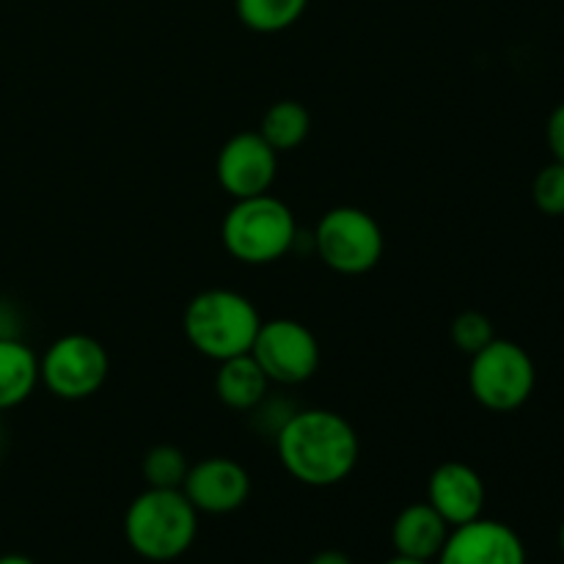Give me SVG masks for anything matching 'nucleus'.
Returning a JSON list of instances; mask_svg holds the SVG:
<instances>
[{"label": "nucleus", "mask_w": 564, "mask_h": 564, "mask_svg": "<svg viewBox=\"0 0 564 564\" xmlns=\"http://www.w3.org/2000/svg\"><path fill=\"white\" fill-rule=\"evenodd\" d=\"M187 471H191L187 457L182 455L176 446H154V449H149L147 457H143V477H147L149 488L182 490Z\"/></svg>", "instance_id": "nucleus-18"}, {"label": "nucleus", "mask_w": 564, "mask_h": 564, "mask_svg": "<svg viewBox=\"0 0 564 564\" xmlns=\"http://www.w3.org/2000/svg\"><path fill=\"white\" fill-rule=\"evenodd\" d=\"M314 251L336 273L361 275L383 253V231L372 215L356 207L330 209L314 231Z\"/></svg>", "instance_id": "nucleus-6"}, {"label": "nucleus", "mask_w": 564, "mask_h": 564, "mask_svg": "<svg viewBox=\"0 0 564 564\" xmlns=\"http://www.w3.org/2000/svg\"><path fill=\"white\" fill-rule=\"evenodd\" d=\"M308 130H312V119H308V110L301 102H275L273 108L264 113L262 130L259 135L275 149V152H290V149L301 147L306 141Z\"/></svg>", "instance_id": "nucleus-16"}, {"label": "nucleus", "mask_w": 564, "mask_h": 564, "mask_svg": "<svg viewBox=\"0 0 564 564\" xmlns=\"http://www.w3.org/2000/svg\"><path fill=\"white\" fill-rule=\"evenodd\" d=\"M438 564H527V549L516 529L477 518L455 527L441 549Z\"/></svg>", "instance_id": "nucleus-10"}, {"label": "nucleus", "mask_w": 564, "mask_h": 564, "mask_svg": "<svg viewBox=\"0 0 564 564\" xmlns=\"http://www.w3.org/2000/svg\"><path fill=\"white\" fill-rule=\"evenodd\" d=\"M198 510L182 490L149 488L130 505L124 534L130 549L149 562H174L193 545Z\"/></svg>", "instance_id": "nucleus-2"}, {"label": "nucleus", "mask_w": 564, "mask_h": 564, "mask_svg": "<svg viewBox=\"0 0 564 564\" xmlns=\"http://www.w3.org/2000/svg\"><path fill=\"white\" fill-rule=\"evenodd\" d=\"M279 169V152L259 132H240L218 154V180L235 198L268 193Z\"/></svg>", "instance_id": "nucleus-9"}, {"label": "nucleus", "mask_w": 564, "mask_h": 564, "mask_svg": "<svg viewBox=\"0 0 564 564\" xmlns=\"http://www.w3.org/2000/svg\"><path fill=\"white\" fill-rule=\"evenodd\" d=\"M268 383V375L262 372L257 358L251 352H242V356L220 361L215 391L224 400V405L235 408V411H251L264 400Z\"/></svg>", "instance_id": "nucleus-14"}, {"label": "nucleus", "mask_w": 564, "mask_h": 564, "mask_svg": "<svg viewBox=\"0 0 564 564\" xmlns=\"http://www.w3.org/2000/svg\"><path fill=\"white\" fill-rule=\"evenodd\" d=\"M182 494L187 496L198 512L207 516H229L246 505L251 494V477L240 463L229 457H209L196 463L182 482Z\"/></svg>", "instance_id": "nucleus-11"}, {"label": "nucleus", "mask_w": 564, "mask_h": 564, "mask_svg": "<svg viewBox=\"0 0 564 564\" xmlns=\"http://www.w3.org/2000/svg\"><path fill=\"white\" fill-rule=\"evenodd\" d=\"M532 198L538 204L540 213L560 218L564 215V163H551L534 176Z\"/></svg>", "instance_id": "nucleus-19"}, {"label": "nucleus", "mask_w": 564, "mask_h": 564, "mask_svg": "<svg viewBox=\"0 0 564 564\" xmlns=\"http://www.w3.org/2000/svg\"><path fill=\"white\" fill-rule=\"evenodd\" d=\"M386 564H433V562H419V560H405V556H394V560H389Z\"/></svg>", "instance_id": "nucleus-24"}, {"label": "nucleus", "mask_w": 564, "mask_h": 564, "mask_svg": "<svg viewBox=\"0 0 564 564\" xmlns=\"http://www.w3.org/2000/svg\"><path fill=\"white\" fill-rule=\"evenodd\" d=\"M446 538H449V523L430 505L405 507L391 527L397 556H405V560L435 562Z\"/></svg>", "instance_id": "nucleus-13"}, {"label": "nucleus", "mask_w": 564, "mask_h": 564, "mask_svg": "<svg viewBox=\"0 0 564 564\" xmlns=\"http://www.w3.org/2000/svg\"><path fill=\"white\" fill-rule=\"evenodd\" d=\"M427 505L449 527H463L482 518L485 482L466 463H444L433 471L427 485Z\"/></svg>", "instance_id": "nucleus-12"}, {"label": "nucleus", "mask_w": 564, "mask_h": 564, "mask_svg": "<svg viewBox=\"0 0 564 564\" xmlns=\"http://www.w3.org/2000/svg\"><path fill=\"white\" fill-rule=\"evenodd\" d=\"M496 339L494 323L479 312H463L460 317L452 323V341L460 347L468 356H477L482 347H488Z\"/></svg>", "instance_id": "nucleus-20"}, {"label": "nucleus", "mask_w": 564, "mask_h": 564, "mask_svg": "<svg viewBox=\"0 0 564 564\" xmlns=\"http://www.w3.org/2000/svg\"><path fill=\"white\" fill-rule=\"evenodd\" d=\"M534 361L516 341L494 339L488 347L471 356L468 386L479 405L496 413H510L521 408L534 391Z\"/></svg>", "instance_id": "nucleus-5"}, {"label": "nucleus", "mask_w": 564, "mask_h": 564, "mask_svg": "<svg viewBox=\"0 0 564 564\" xmlns=\"http://www.w3.org/2000/svg\"><path fill=\"white\" fill-rule=\"evenodd\" d=\"M108 352L97 339L83 334L64 336L42 358L44 386L61 400H83L99 391L108 378Z\"/></svg>", "instance_id": "nucleus-7"}, {"label": "nucleus", "mask_w": 564, "mask_h": 564, "mask_svg": "<svg viewBox=\"0 0 564 564\" xmlns=\"http://www.w3.org/2000/svg\"><path fill=\"white\" fill-rule=\"evenodd\" d=\"M297 240L295 218L279 198L251 196L237 198L224 220V246L246 264H268L284 257Z\"/></svg>", "instance_id": "nucleus-4"}, {"label": "nucleus", "mask_w": 564, "mask_h": 564, "mask_svg": "<svg viewBox=\"0 0 564 564\" xmlns=\"http://www.w3.org/2000/svg\"><path fill=\"white\" fill-rule=\"evenodd\" d=\"M545 135H549V149L556 163H564V102L556 105L554 113H551Z\"/></svg>", "instance_id": "nucleus-21"}, {"label": "nucleus", "mask_w": 564, "mask_h": 564, "mask_svg": "<svg viewBox=\"0 0 564 564\" xmlns=\"http://www.w3.org/2000/svg\"><path fill=\"white\" fill-rule=\"evenodd\" d=\"M39 380V361L22 341L0 336V411L28 400Z\"/></svg>", "instance_id": "nucleus-15"}, {"label": "nucleus", "mask_w": 564, "mask_h": 564, "mask_svg": "<svg viewBox=\"0 0 564 564\" xmlns=\"http://www.w3.org/2000/svg\"><path fill=\"white\" fill-rule=\"evenodd\" d=\"M259 314L248 297L229 290L202 292L185 312V334L191 345L215 361L251 352L259 334Z\"/></svg>", "instance_id": "nucleus-3"}, {"label": "nucleus", "mask_w": 564, "mask_h": 564, "mask_svg": "<svg viewBox=\"0 0 564 564\" xmlns=\"http://www.w3.org/2000/svg\"><path fill=\"white\" fill-rule=\"evenodd\" d=\"M0 564H36V562L28 560V556H22V554H6V556H0Z\"/></svg>", "instance_id": "nucleus-23"}, {"label": "nucleus", "mask_w": 564, "mask_h": 564, "mask_svg": "<svg viewBox=\"0 0 564 564\" xmlns=\"http://www.w3.org/2000/svg\"><path fill=\"white\" fill-rule=\"evenodd\" d=\"M251 356L275 383L295 386L312 378L319 367V345L306 325L295 319H273L259 325Z\"/></svg>", "instance_id": "nucleus-8"}, {"label": "nucleus", "mask_w": 564, "mask_h": 564, "mask_svg": "<svg viewBox=\"0 0 564 564\" xmlns=\"http://www.w3.org/2000/svg\"><path fill=\"white\" fill-rule=\"evenodd\" d=\"M308 564H352V560L341 551H319Z\"/></svg>", "instance_id": "nucleus-22"}, {"label": "nucleus", "mask_w": 564, "mask_h": 564, "mask_svg": "<svg viewBox=\"0 0 564 564\" xmlns=\"http://www.w3.org/2000/svg\"><path fill=\"white\" fill-rule=\"evenodd\" d=\"M279 455L286 471L303 485L328 488L350 477L358 463L356 430L330 411H303L284 422Z\"/></svg>", "instance_id": "nucleus-1"}, {"label": "nucleus", "mask_w": 564, "mask_h": 564, "mask_svg": "<svg viewBox=\"0 0 564 564\" xmlns=\"http://www.w3.org/2000/svg\"><path fill=\"white\" fill-rule=\"evenodd\" d=\"M308 0H237V14L251 31L279 33L295 25Z\"/></svg>", "instance_id": "nucleus-17"}, {"label": "nucleus", "mask_w": 564, "mask_h": 564, "mask_svg": "<svg viewBox=\"0 0 564 564\" xmlns=\"http://www.w3.org/2000/svg\"><path fill=\"white\" fill-rule=\"evenodd\" d=\"M560 549H562V554H564V521H562V527H560Z\"/></svg>", "instance_id": "nucleus-25"}]
</instances>
